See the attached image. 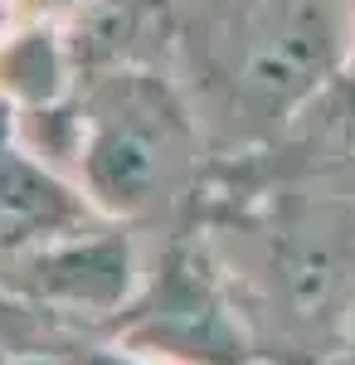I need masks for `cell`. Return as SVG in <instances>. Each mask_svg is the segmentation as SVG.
Returning a JSON list of instances; mask_svg holds the SVG:
<instances>
[{
	"label": "cell",
	"instance_id": "cell-4",
	"mask_svg": "<svg viewBox=\"0 0 355 365\" xmlns=\"http://www.w3.org/2000/svg\"><path fill=\"white\" fill-rule=\"evenodd\" d=\"M108 336L156 365H263L200 220L151 239L137 297L122 307Z\"/></svg>",
	"mask_w": 355,
	"mask_h": 365
},
{
	"label": "cell",
	"instance_id": "cell-7",
	"mask_svg": "<svg viewBox=\"0 0 355 365\" xmlns=\"http://www.w3.org/2000/svg\"><path fill=\"white\" fill-rule=\"evenodd\" d=\"M0 365H54V361H0Z\"/></svg>",
	"mask_w": 355,
	"mask_h": 365
},
{
	"label": "cell",
	"instance_id": "cell-6",
	"mask_svg": "<svg viewBox=\"0 0 355 365\" xmlns=\"http://www.w3.org/2000/svg\"><path fill=\"white\" fill-rule=\"evenodd\" d=\"M336 365H355V331H351V341H346V351H341V361Z\"/></svg>",
	"mask_w": 355,
	"mask_h": 365
},
{
	"label": "cell",
	"instance_id": "cell-2",
	"mask_svg": "<svg viewBox=\"0 0 355 365\" xmlns=\"http://www.w3.org/2000/svg\"><path fill=\"white\" fill-rule=\"evenodd\" d=\"M15 127L112 225L156 239L200 220L215 146L170 68L88 73L63 108Z\"/></svg>",
	"mask_w": 355,
	"mask_h": 365
},
{
	"label": "cell",
	"instance_id": "cell-5",
	"mask_svg": "<svg viewBox=\"0 0 355 365\" xmlns=\"http://www.w3.org/2000/svg\"><path fill=\"white\" fill-rule=\"evenodd\" d=\"M146 273V244L137 229L88 220V225L0 253V278L25 302L83 331H108L137 297Z\"/></svg>",
	"mask_w": 355,
	"mask_h": 365
},
{
	"label": "cell",
	"instance_id": "cell-1",
	"mask_svg": "<svg viewBox=\"0 0 355 365\" xmlns=\"http://www.w3.org/2000/svg\"><path fill=\"white\" fill-rule=\"evenodd\" d=\"M200 225L263 365H336L355 331V180L215 156Z\"/></svg>",
	"mask_w": 355,
	"mask_h": 365
},
{
	"label": "cell",
	"instance_id": "cell-3",
	"mask_svg": "<svg viewBox=\"0 0 355 365\" xmlns=\"http://www.w3.org/2000/svg\"><path fill=\"white\" fill-rule=\"evenodd\" d=\"M355 0H180L170 73L190 93L215 156L282 137L351 73Z\"/></svg>",
	"mask_w": 355,
	"mask_h": 365
},
{
	"label": "cell",
	"instance_id": "cell-8",
	"mask_svg": "<svg viewBox=\"0 0 355 365\" xmlns=\"http://www.w3.org/2000/svg\"><path fill=\"white\" fill-rule=\"evenodd\" d=\"M351 73H355V39H351Z\"/></svg>",
	"mask_w": 355,
	"mask_h": 365
}]
</instances>
